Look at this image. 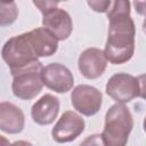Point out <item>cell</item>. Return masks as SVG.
Listing matches in <instances>:
<instances>
[{
	"label": "cell",
	"mask_w": 146,
	"mask_h": 146,
	"mask_svg": "<svg viewBox=\"0 0 146 146\" xmlns=\"http://www.w3.org/2000/svg\"><path fill=\"white\" fill-rule=\"evenodd\" d=\"M107 18L108 33L104 54L111 64H124L132 58L135 52L136 26L130 16V2L112 1Z\"/></svg>",
	"instance_id": "1"
},
{
	"label": "cell",
	"mask_w": 146,
	"mask_h": 146,
	"mask_svg": "<svg viewBox=\"0 0 146 146\" xmlns=\"http://www.w3.org/2000/svg\"><path fill=\"white\" fill-rule=\"evenodd\" d=\"M133 128V117L124 104L112 105L105 115L102 137L105 146H127Z\"/></svg>",
	"instance_id": "2"
},
{
	"label": "cell",
	"mask_w": 146,
	"mask_h": 146,
	"mask_svg": "<svg viewBox=\"0 0 146 146\" xmlns=\"http://www.w3.org/2000/svg\"><path fill=\"white\" fill-rule=\"evenodd\" d=\"M1 56L10 72L39 62L29 32L15 35L7 40L1 49Z\"/></svg>",
	"instance_id": "3"
},
{
	"label": "cell",
	"mask_w": 146,
	"mask_h": 146,
	"mask_svg": "<svg viewBox=\"0 0 146 146\" xmlns=\"http://www.w3.org/2000/svg\"><path fill=\"white\" fill-rule=\"evenodd\" d=\"M42 63L39 60L10 72L13 76L11 90L14 96L23 100H30L39 95L44 86L42 81Z\"/></svg>",
	"instance_id": "4"
},
{
	"label": "cell",
	"mask_w": 146,
	"mask_h": 146,
	"mask_svg": "<svg viewBox=\"0 0 146 146\" xmlns=\"http://www.w3.org/2000/svg\"><path fill=\"white\" fill-rule=\"evenodd\" d=\"M106 94L117 104H125L139 97V84L137 78L128 73L113 74L105 87Z\"/></svg>",
	"instance_id": "5"
},
{
	"label": "cell",
	"mask_w": 146,
	"mask_h": 146,
	"mask_svg": "<svg viewBox=\"0 0 146 146\" xmlns=\"http://www.w3.org/2000/svg\"><path fill=\"white\" fill-rule=\"evenodd\" d=\"M71 103L76 112L86 116H92L102 107L103 95L92 86L79 84L71 92Z\"/></svg>",
	"instance_id": "6"
},
{
	"label": "cell",
	"mask_w": 146,
	"mask_h": 146,
	"mask_svg": "<svg viewBox=\"0 0 146 146\" xmlns=\"http://www.w3.org/2000/svg\"><path fill=\"white\" fill-rule=\"evenodd\" d=\"M84 120L81 115L73 111H66L51 130L52 139L60 144L73 141L84 131Z\"/></svg>",
	"instance_id": "7"
},
{
	"label": "cell",
	"mask_w": 146,
	"mask_h": 146,
	"mask_svg": "<svg viewBox=\"0 0 146 146\" xmlns=\"http://www.w3.org/2000/svg\"><path fill=\"white\" fill-rule=\"evenodd\" d=\"M43 84L58 94H65L73 88L74 78L72 72L60 63H51L42 70Z\"/></svg>",
	"instance_id": "8"
},
{
	"label": "cell",
	"mask_w": 146,
	"mask_h": 146,
	"mask_svg": "<svg viewBox=\"0 0 146 146\" xmlns=\"http://www.w3.org/2000/svg\"><path fill=\"white\" fill-rule=\"evenodd\" d=\"M107 58L104 50L91 47L83 50L78 59L80 73L89 80H95L102 76L107 67Z\"/></svg>",
	"instance_id": "9"
},
{
	"label": "cell",
	"mask_w": 146,
	"mask_h": 146,
	"mask_svg": "<svg viewBox=\"0 0 146 146\" xmlns=\"http://www.w3.org/2000/svg\"><path fill=\"white\" fill-rule=\"evenodd\" d=\"M42 25L49 30L58 41L66 40L73 30V22L71 15L58 7H52L42 13Z\"/></svg>",
	"instance_id": "10"
},
{
	"label": "cell",
	"mask_w": 146,
	"mask_h": 146,
	"mask_svg": "<svg viewBox=\"0 0 146 146\" xmlns=\"http://www.w3.org/2000/svg\"><path fill=\"white\" fill-rule=\"evenodd\" d=\"M59 112V100L51 94H46L39 98L31 108V116L36 124L49 125L57 117Z\"/></svg>",
	"instance_id": "11"
},
{
	"label": "cell",
	"mask_w": 146,
	"mask_h": 146,
	"mask_svg": "<svg viewBox=\"0 0 146 146\" xmlns=\"http://www.w3.org/2000/svg\"><path fill=\"white\" fill-rule=\"evenodd\" d=\"M25 125V116L23 111L9 102L0 104V129L10 135L19 133Z\"/></svg>",
	"instance_id": "12"
},
{
	"label": "cell",
	"mask_w": 146,
	"mask_h": 146,
	"mask_svg": "<svg viewBox=\"0 0 146 146\" xmlns=\"http://www.w3.org/2000/svg\"><path fill=\"white\" fill-rule=\"evenodd\" d=\"M38 57H49L58 49V40L46 27H36L29 32Z\"/></svg>",
	"instance_id": "13"
},
{
	"label": "cell",
	"mask_w": 146,
	"mask_h": 146,
	"mask_svg": "<svg viewBox=\"0 0 146 146\" xmlns=\"http://www.w3.org/2000/svg\"><path fill=\"white\" fill-rule=\"evenodd\" d=\"M18 15V9L15 2H1L0 3V25L2 27L13 24Z\"/></svg>",
	"instance_id": "14"
},
{
	"label": "cell",
	"mask_w": 146,
	"mask_h": 146,
	"mask_svg": "<svg viewBox=\"0 0 146 146\" xmlns=\"http://www.w3.org/2000/svg\"><path fill=\"white\" fill-rule=\"evenodd\" d=\"M88 6L94 10V11H97V13H107L111 5H112V1L111 0H91V1H87Z\"/></svg>",
	"instance_id": "15"
},
{
	"label": "cell",
	"mask_w": 146,
	"mask_h": 146,
	"mask_svg": "<svg viewBox=\"0 0 146 146\" xmlns=\"http://www.w3.org/2000/svg\"><path fill=\"white\" fill-rule=\"evenodd\" d=\"M79 146H105L102 133H94L81 141Z\"/></svg>",
	"instance_id": "16"
},
{
	"label": "cell",
	"mask_w": 146,
	"mask_h": 146,
	"mask_svg": "<svg viewBox=\"0 0 146 146\" xmlns=\"http://www.w3.org/2000/svg\"><path fill=\"white\" fill-rule=\"evenodd\" d=\"M58 3H59L58 1H33V5L39 8L41 14L47 11V10H49L52 7H57Z\"/></svg>",
	"instance_id": "17"
},
{
	"label": "cell",
	"mask_w": 146,
	"mask_h": 146,
	"mask_svg": "<svg viewBox=\"0 0 146 146\" xmlns=\"http://www.w3.org/2000/svg\"><path fill=\"white\" fill-rule=\"evenodd\" d=\"M138 84H139V97L143 99H146V73L140 74L138 78Z\"/></svg>",
	"instance_id": "18"
},
{
	"label": "cell",
	"mask_w": 146,
	"mask_h": 146,
	"mask_svg": "<svg viewBox=\"0 0 146 146\" xmlns=\"http://www.w3.org/2000/svg\"><path fill=\"white\" fill-rule=\"evenodd\" d=\"M132 5L136 8V11L139 15H145L146 16V1H133Z\"/></svg>",
	"instance_id": "19"
},
{
	"label": "cell",
	"mask_w": 146,
	"mask_h": 146,
	"mask_svg": "<svg viewBox=\"0 0 146 146\" xmlns=\"http://www.w3.org/2000/svg\"><path fill=\"white\" fill-rule=\"evenodd\" d=\"M11 146H33V144L26 140H16L15 143L11 144Z\"/></svg>",
	"instance_id": "20"
},
{
	"label": "cell",
	"mask_w": 146,
	"mask_h": 146,
	"mask_svg": "<svg viewBox=\"0 0 146 146\" xmlns=\"http://www.w3.org/2000/svg\"><path fill=\"white\" fill-rule=\"evenodd\" d=\"M0 137H1V138H0V139H1V146H11V144L6 139L5 136H0Z\"/></svg>",
	"instance_id": "21"
},
{
	"label": "cell",
	"mask_w": 146,
	"mask_h": 146,
	"mask_svg": "<svg viewBox=\"0 0 146 146\" xmlns=\"http://www.w3.org/2000/svg\"><path fill=\"white\" fill-rule=\"evenodd\" d=\"M143 31H144V33L146 34V17H145V19H144V22H143Z\"/></svg>",
	"instance_id": "22"
},
{
	"label": "cell",
	"mask_w": 146,
	"mask_h": 146,
	"mask_svg": "<svg viewBox=\"0 0 146 146\" xmlns=\"http://www.w3.org/2000/svg\"><path fill=\"white\" fill-rule=\"evenodd\" d=\"M143 127H144V131L146 132V116H145V119H144V122H143Z\"/></svg>",
	"instance_id": "23"
}]
</instances>
